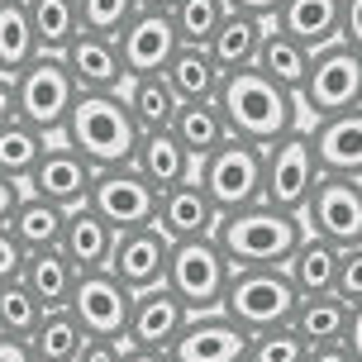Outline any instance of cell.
Here are the masks:
<instances>
[{"label": "cell", "mask_w": 362, "mask_h": 362, "mask_svg": "<svg viewBox=\"0 0 362 362\" xmlns=\"http://www.w3.org/2000/svg\"><path fill=\"white\" fill-rule=\"evenodd\" d=\"M15 115V76H5L0 72V124Z\"/></svg>", "instance_id": "f907efd6"}, {"label": "cell", "mask_w": 362, "mask_h": 362, "mask_svg": "<svg viewBox=\"0 0 362 362\" xmlns=\"http://www.w3.org/2000/svg\"><path fill=\"white\" fill-rule=\"evenodd\" d=\"M167 81L177 86L181 100H215L224 72L215 67L210 48H200V43H181L177 53H172V62H167Z\"/></svg>", "instance_id": "1f68e13d"}, {"label": "cell", "mask_w": 362, "mask_h": 362, "mask_svg": "<svg viewBox=\"0 0 362 362\" xmlns=\"http://www.w3.org/2000/svg\"><path fill=\"white\" fill-rule=\"evenodd\" d=\"M253 67H257V72H267L276 86L300 90V81H305V72H310V48H305V43H296L291 34H281L276 24H267Z\"/></svg>", "instance_id": "d6a6232c"}, {"label": "cell", "mask_w": 362, "mask_h": 362, "mask_svg": "<svg viewBox=\"0 0 362 362\" xmlns=\"http://www.w3.org/2000/svg\"><path fill=\"white\" fill-rule=\"evenodd\" d=\"M229 10H238V15H257V19H267L272 24V15L281 10V0H224Z\"/></svg>", "instance_id": "bcb514c9"}, {"label": "cell", "mask_w": 362, "mask_h": 362, "mask_svg": "<svg viewBox=\"0 0 362 362\" xmlns=\"http://www.w3.org/2000/svg\"><path fill=\"white\" fill-rule=\"evenodd\" d=\"M19 196H24V181H15V177H5V172H0V224L10 219V210L19 205Z\"/></svg>", "instance_id": "7dc6e473"}, {"label": "cell", "mask_w": 362, "mask_h": 362, "mask_svg": "<svg viewBox=\"0 0 362 362\" xmlns=\"http://www.w3.org/2000/svg\"><path fill=\"white\" fill-rule=\"evenodd\" d=\"M215 105H219L224 129L234 139H248V144H262V148L276 144L291 129H300V100H296V90L276 86L257 67L224 72V81L215 90Z\"/></svg>", "instance_id": "6da1fadb"}, {"label": "cell", "mask_w": 362, "mask_h": 362, "mask_svg": "<svg viewBox=\"0 0 362 362\" xmlns=\"http://www.w3.org/2000/svg\"><path fill=\"white\" fill-rule=\"evenodd\" d=\"M34 57H38V38H34L24 0H0V72L15 76Z\"/></svg>", "instance_id": "e575fe53"}, {"label": "cell", "mask_w": 362, "mask_h": 362, "mask_svg": "<svg viewBox=\"0 0 362 362\" xmlns=\"http://www.w3.org/2000/svg\"><path fill=\"white\" fill-rule=\"evenodd\" d=\"M76 81L67 72V62L62 53H38L34 62H24L15 72V115L19 119H29L34 129H43L48 139L62 134L67 124V115L76 105Z\"/></svg>", "instance_id": "8992f818"}, {"label": "cell", "mask_w": 362, "mask_h": 362, "mask_svg": "<svg viewBox=\"0 0 362 362\" xmlns=\"http://www.w3.org/2000/svg\"><path fill=\"white\" fill-rule=\"evenodd\" d=\"M158 196H163V191H158L134 163H115V167H95L86 205L105 219L115 234H124V229L153 224V215H158Z\"/></svg>", "instance_id": "9c48e42d"}, {"label": "cell", "mask_w": 362, "mask_h": 362, "mask_svg": "<svg viewBox=\"0 0 362 362\" xmlns=\"http://www.w3.org/2000/svg\"><path fill=\"white\" fill-rule=\"evenodd\" d=\"M90 177H95V167H90L72 144L48 139V148L38 153L34 172L24 177V191H34V196L53 200V205H62V210H72V205H86Z\"/></svg>", "instance_id": "9a60e30c"}, {"label": "cell", "mask_w": 362, "mask_h": 362, "mask_svg": "<svg viewBox=\"0 0 362 362\" xmlns=\"http://www.w3.org/2000/svg\"><path fill=\"white\" fill-rule=\"evenodd\" d=\"M262 158H267L262 144H248V139L229 134L205 163H196V181L205 186V196L215 200L219 215L262 200Z\"/></svg>", "instance_id": "52a82bcc"}, {"label": "cell", "mask_w": 362, "mask_h": 362, "mask_svg": "<svg viewBox=\"0 0 362 362\" xmlns=\"http://www.w3.org/2000/svg\"><path fill=\"white\" fill-rule=\"evenodd\" d=\"M348 300L344 296H300V305L291 315V329L305 339V344H344V329H348Z\"/></svg>", "instance_id": "f1b7e54d"}, {"label": "cell", "mask_w": 362, "mask_h": 362, "mask_svg": "<svg viewBox=\"0 0 362 362\" xmlns=\"http://www.w3.org/2000/svg\"><path fill=\"white\" fill-rule=\"evenodd\" d=\"M229 276H234V267H229L224 248L215 243V234L177 238L172 253H167V286L177 291V300L191 310V315L219 310Z\"/></svg>", "instance_id": "5b68a950"}, {"label": "cell", "mask_w": 362, "mask_h": 362, "mask_svg": "<svg viewBox=\"0 0 362 362\" xmlns=\"http://www.w3.org/2000/svg\"><path fill=\"white\" fill-rule=\"evenodd\" d=\"M248 353V329H238L224 310L186 315L181 334L167 344L172 362H243Z\"/></svg>", "instance_id": "5bb4252c"}, {"label": "cell", "mask_w": 362, "mask_h": 362, "mask_svg": "<svg viewBox=\"0 0 362 362\" xmlns=\"http://www.w3.org/2000/svg\"><path fill=\"white\" fill-rule=\"evenodd\" d=\"M305 362H353V353H348L344 344H310Z\"/></svg>", "instance_id": "c3c4849f"}, {"label": "cell", "mask_w": 362, "mask_h": 362, "mask_svg": "<svg viewBox=\"0 0 362 362\" xmlns=\"http://www.w3.org/2000/svg\"><path fill=\"white\" fill-rule=\"evenodd\" d=\"M43 320V305H38V296L19 276L10 281H0V334H10V339H29L34 325Z\"/></svg>", "instance_id": "8d00e7d4"}, {"label": "cell", "mask_w": 362, "mask_h": 362, "mask_svg": "<svg viewBox=\"0 0 362 362\" xmlns=\"http://www.w3.org/2000/svg\"><path fill=\"white\" fill-rule=\"evenodd\" d=\"M172 134L186 144V153H191L196 163H205V158H210V153H215V148L229 139L224 115H219L215 100H181L177 119H172Z\"/></svg>", "instance_id": "4dcf8cb0"}, {"label": "cell", "mask_w": 362, "mask_h": 362, "mask_svg": "<svg viewBox=\"0 0 362 362\" xmlns=\"http://www.w3.org/2000/svg\"><path fill=\"white\" fill-rule=\"evenodd\" d=\"M300 234H305V219L286 215L267 200L215 219V243L224 248L229 267H286Z\"/></svg>", "instance_id": "7a4b0ae2"}, {"label": "cell", "mask_w": 362, "mask_h": 362, "mask_svg": "<svg viewBox=\"0 0 362 362\" xmlns=\"http://www.w3.org/2000/svg\"><path fill=\"white\" fill-rule=\"evenodd\" d=\"M310 234L329 238V243H362V186L358 177H334V172H320L315 191H310L305 210H300Z\"/></svg>", "instance_id": "8fae6325"}, {"label": "cell", "mask_w": 362, "mask_h": 362, "mask_svg": "<svg viewBox=\"0 0 362 362\" xmlns=\"http://www.w3.org/2000/svg\"><path fill=\"white\" fill-rule=\"evenodd\" d=\"M129 163L139 167L158 191H167V186H177V181H186V177H196V158L186 153V144H181L172 129H148V134H139V148H134Z\"/></svg>", "instance_id": "44dd1931"}, {"label": "cell", "mask_w": 362, "mask_h": 362, "mask_svg": "<svg viewBox=\"0 0 362 362\" xmlns=\"http://www.w3.org/2000/svg\"><path fill=\"white\" fill-rule=\"evenodd\" d=\"M344 348L353 353V362H362V300L348 310V329H344Z\"/></svg>", "instance_id": "f6af8a7d"}, {"label": "cell", "mask_w": 362, "mask_h": 362, "mask_svg": "<svg viewBox=\"0 0 362 362\" xmlns=\"http://www.w3.org/2000/svg\"><path fill=\"white\" fill-rule=\"evenodd\" d=\"M296 100H300V110H305L310 119H325V115L362 105V53L348 48L344 38L329 43V48H315Z\"/></svg>", "instance_id": "ba28073f"}, {"label": "cell", "mask_w": 362, "mask_h": 362, "mask_svg": "<svg viewBox=\"0 0 362 362\" xmlns=\"http://www.w3.org/2000/svg\"><path fill=\"white\" fill-rule=\"evenodd\" d=\"M62 62H67L76 90H119L124 86V62H119V48H115L110 34L81 29V34L62 48Z\"/></svg>", "instance_id": "ffe728a7"}, {"label": "cell", "mask_w": 362, "mask_h": 362, "mask_svg": "<svg viewBox=\"0 0 362 362\" xmlns=\"http://www.w3.org/2000/svg\"><path fill=\"white\" fill-rule=\"evenodd\" d=\"M334 296H344L348 305L362 300V243L339 248V276H334Z\"/></svg>", "instance_id": "60d3db41"}, {"label": "cell", "mask_w": 362, "mask_h": 362, "mask_svg": "<svg viewBox=\"0 0 362 362\" xmlns=\"http://www.w3.org/2000/svg\"><path fill=\"white\" fill-rule=\"evenodd\" d=\"M81 272L72 267V257L62 253V248H34V253H24V267H19V281L38 296V305L43 310H57L72 300V286Z\"/></svg>", "instance_id": "603a6c76"}, {"label": "cell", "mask_w": 362, "mask_h": 362, "mask_svg": "<svg viewBox=\"0 0 362 362\" xmlns=\"http://www.w3.org/2000/svg\"><path fill=\"white\" fill-rule=\"evenodd\" d=\"M172 24H177V38L181 43H210V34L219 29V19L229 15V5L224 0H172Z\"/></svg>", "instance_id": "74e56055"}, {"label": "cell", "mask_w": 362, "mask_h": 362, "mask_svg": "<svg viewBox=\"0 0 362 362\" xmlns=\"http://www.w3.org/2000/svg\"><path fill=\"white\" fill-rule=\"evenodd\" d=\"M286 276L300 296H325L334 291V276H339V243H329L320 234H300L296 253L286 257Z\"/></svg>", "instance_id": "4316f807"}, {"label": "cell", "mask_w": 362, "mask_h": 362, "mask_svg": "<svg viewBox=\"0 0 362 362\" xmlns=\"http://www.w3.org/2000/svg\"><path fill=\"white\" fill-rule=\"evenodd\" d=\"M191 310L177 300V291L158 281V286L134 291V305H129V329H124V344L129 348H148V353H167V344L181 334Z\"/></svg>", "instance_id": "2e32d148"}, {"label": "cell", "mask_w": 362, "mask_h": 362, "mask_svg": "<svg viewBox=\"0 0 362 362\" xmlns=\"http://www.w3.org/2000/svg\"><path fill=\"white\" fill-rule=\"evenodd\" d=\"M24 344H29L34 362H72L86 344V329L76 325V315L67 305H57V310H43V320L34 325V334Z\"/></svg>", "instance_id": "f546056e"}, {"label": "cell", "mask_w": 362, "mask_h": 362, "mask_svg": "<svg viewBox=\"0 0 362 362\" xmlns=\"http://www.w3.org/2000/svg\"><path fill=\"white\" fill-rule=\"evenodd\" d=\"M215 200L205 196V186H200L196 177L177 181V186H167L163 196H158V215H153V224L163 229L172 243L177 238H200V234H215Z\"/></svg>", "instance_id": "d6986e66"}, {"label": "cell", "mask_w": 362, "mask_h": 362, "mask_svg": "<svg viewBox=\"0 0 362 362\" xmlns=\"http://www.w3.org/2000/svg\"><path fill=\"white\" fill-rule=\"evenodd\" d=\"M139 134L144 129L134 124L119 90H81L62 124V144H72L90 167H115L134 158Z\"/></svg>", "instance_id": "3957f363"}, {"label": "cell", "mask_w": 362, "mask_h": 362, "mask_svg": "<svg viewBox=\"0 0 362 362\" xmlns=\"http://www.w3.org/2000/svg\"><path fill=\"white\" fill-rule=\"evenodd\" d=\"M43 148H48V134L34 129L29 119L10 115V119L0 124V172L15 177V181H24L29 172H34V163H38Z\"/></svg>", "instance_id": "d590c367"}, {"label": "cell", "mask_w": 362, "mask_h": 362, "mask_svg": "<svg viewBox=\"0 0 362 362\" xmlns=\"http://www.w3.org/2000/svg\"><path fill=\"white\" fill-rule=\"evenodd\" d=\"M139 10V0H76V15H81V29L90 34H119Z\"/></svg>", "instance_id": "ab89813d"}, {"label": "cell", "mask_w": 362, "mask_h": 362, "mask_svg": "<svg viewBox=\"0 0 362 362\" xmlns=\"http://www.w3.org/2000/svg\"><path fill=\"white\" fill-rule=\"evenodd\" d=\"M144 10H172V0H139Z\"/></svg>", "instance_id": "f5cc1de1"}, {"label": "cell", "mask_w": 362, "mask_h": 362, "mask_svg": "<svg viewBox=\"0 0 362 362\" xmlns=\"http://www.w3.org/2000/svg\"><path fill=\"white\" fill-rule=\"evenodd\" d=\"M119 95H124L129 115H134V124L144 129V134L148 129H172V119H177V110H181V95H177V86L167 81V72L124 76Z\"/></svg>", "instance_id": "d4e9b609"}, {"label": "cell", "mask_w": 362, "mask_h": 362, "mask_svg": "<svg viewBox=\"0 0 362 362\" xmlns=\"http://www.w3.org/2000/svg\"><path fill=\"white\" fill-rule=\"evenodd\" d=\"M62 253L72 257L76 272H95L110 262V248H115V229L95 215L90 205H72L67 210V224H62Z\"/></svg>", "instance_id": "7402d4cb"}, {"label": "cell", "mask_w": 362, "mask_h": 362, "mask_svg": "<svg viewBox=\"0 0 362 362\" xmlns=\"http://www.w3.org/2000/svg\"><path fill=\"white\" fill-rule=\"evenodd\" d=\"M0 362H34V353H29V344H24V339L0 334Z\"/></svg>", "instance_id": "681fc988"}, {"label": "cell", "mask_w": 362, "mask_h": 362, "mask_svg": "<svg viewBox=\"0 0 362 362\" xmlns=\"http://www.w3.org/2000/svg\"><path fill=\"white\" fill-rule=\"evenodd\" d=\"M339 38L362 53V0H339Z\"/></svg>", "instance_id": "b9f144b4"}, {"label": "cell", "mask_w": 362, "mask_h": 362, "mask_svg": "<svg viewBox=\"0 0 362 362\" xmlns=\"http://www.w3.org/2000/svg\"><path fill=\"white\" fill-rule=\"evenodd\" d=\"M167 253H172V238H167L158 224H139V229L115 234L105 272H115L129 291H144V286L167 281Z\"/></svg>", "instance_id": "e0dca14e"}, {"label": "cell", "mask_w": 362, "mask_h": 362, "mask_svg": "<svg viewBox=\"0 0 362 362\" xmlns=\"http://www.w3.org/2000/svg\"><path fill=\"white\" fill-rule=\"evenodd\" d=\"M358 186H362V177H358Z\"/></svg>", "instance_id": "db71d44e"}, {"label": "cell", "mask_w": 362, "mask_h": 362, "mask_svg": "<svg viewBox=\"0 0 362 362\" xmlns=\"http://www.w3.org/2000/svg\"><path fill=\"white\" fill-rule=\"evenodd\" d=\"M62 224H67V210L53 205V200H43V196H34V191H24L19 205L10 210V219H5V229L19 238V248H24V253L62 243Z\"/></svg>", "instance_id": "83f0119b"}, {"label": "cell", "mask_w": 362, "mask_h": 362, "mask_svg": "<svg viewBox=\"0 0 362 362\" xmlns=\"http://www.w3.org/2000/svg\"><path fill=\"white\" fill-rule=\"evenodd\" d=\"M19 267H24V248H19V238L0 224V281L19 276Z\"/></svg>", "instance_id": "ee69618b"}, {"label": "cell", "mask_w": 362, "mask_h": 362, "mask_svg": "<svg viewBox=\"0 0 362 362\" xmlns=\"http://www.w3.org/2000/svg\"><path fill=\"white\" fill-rule=\"evenodd\" d=\"M124 362H172L167 353H148V348H124Z\"/></svg>", "instance_id": "816d5d0a"}, {"label": "cell", "mask_w": 362, "mask_h": 362, "mask_svg": "<svg viewBox=\"0 0 362 362\" xmlns=\"http://www.w3.org/2000/svg\"><path fill=\"white\" fill-rule=\"evenodd\" d=\"M262 34H267V19L229 10V15L219 19V29L210 34V43H205V48H210V57H215L219 72H238V67H253V62H257Z\"/></svg>", "instance_id": "484cf974"}, {"label": "cell", "mask_w": 362, "mask_h": 362, "mask_svg": "<svg viewBox=\"0 0 362 362\" xmlns=\"http://www.w3.org/2000/svg\"><path fill=\"white\" fill-rule=\"evenodd\" d=\"M296 305H300V291L291 286L286 267H234L224 300H219V310L248 334L291 325Z\"/></svg>", "instance_id": "277c9868"}, {"label": "cell", "mask_w": 362, "mask_h": 362, "mask_svg": "<svg viewBox=\"0 0 362 362\" xmlns=\"http://www.w3.org/2000/svg\"><path fill=\"white\" fill-rule=\"evenodd\" d=\"M24 10H29V24H34L38 53H62L81 34L76 0H24Z\"/></svg>", "instance_id": "836d02e7"}, {"label": "cell", "mask_w": 362, "mask_h": 362, "mask_svg": "<svg viewBox=\"0 0 362 362\" xmlns=\"http://www.w3.org/2000/svg\"><path fill=\"white\" fill-rule=\"evenodd\" d=\"M305 348L310 344L291 325L257 329V334H248V353H243V362H305Z\"/></svg>", "instance_id": "f35d334b"}, {"label": "cell", "mask_w": 362, "mask_h": 362, "mask_svg": "<svg viewBox=\"0 0 362 362\" xmlns=\"http://www.w3.org/2000/svg\"><path fill=\"white\" fill-rule=\"evenodd\" d=\"M310 148H315L320 172L362 177V105L315 119V124H310Z\"/></svg>", "instance_id": "ac0fdd59"}, {"label": "cell", "mask_w": 362, "mask_h": 362, "mask_svg": "<svg viewBox=\"0 0 362 362\" xmlns=\"http://www.w3.org/2000/svg\"><path fill=\"white\" fill-rule=\"evenodd\" d=\"M115 48H119L124 76H148V72H167V62L181 48V38L167 10H144L139 5L134 19L115 34Z\"/></svg>", "instance_id": "4fadbf2b"}, {"label": "cell", "mask_w": 362, "mask_h": 362, "mask_svg": "<svg viewBox=\"0 0 362 362\" xmlns=\"http://www.w3.org/2000/svg\"><path fill=\"white\" fill-rule=\"evenodd\" d=\"M124 339H86L72 362H124Z\"/></svg>", "instance_id": "7bdbcfd3"}, {"label": "cell", "mask_w": 362, "mask_h": 362, "mask_svg": "<svg viewBox=\"0 0 362 362\" xmlns=\"http://www.w3.org/2000/svg\"><path fill=\"white\" fill-rule=\"evenodd\" d=\"M272 24L296 43H305L310 53L329 48V43H339V0H281Z\"/></svg>", "instance_id": "cb8c5ba5"}, {"label": "cell", "mask_w": 362, "mask_h": 362, "mask_svg": "<svg viewBox=\"0 0 362 362\" xmlns=\"http://www.w3.org/2000/svg\"><path fill=\"white\" fill-rule=\"evenodd\" d=\"M129 305H134V291L105 267L81 272L76 286H72V300H67L76 325L86 329V339H124Z\"/></svg>", "instance_id": "7c38bea8"}, {"label": "cell", "mask_w": 362, "mask_h": 362, "mask_svg": "<svg viewBox=\"0 0 362 362\" xmlns=\"http://www.w3.org/2000/svg\"><path fill=\"white\" fill-rule=\"evenodd\" d=\"M315 181H320V163L310 148V129H291L276 144H267V158H262V200L267 205L300 215Z\"/></svg>", "instance_id": "30bf717a"}]
</instances>
